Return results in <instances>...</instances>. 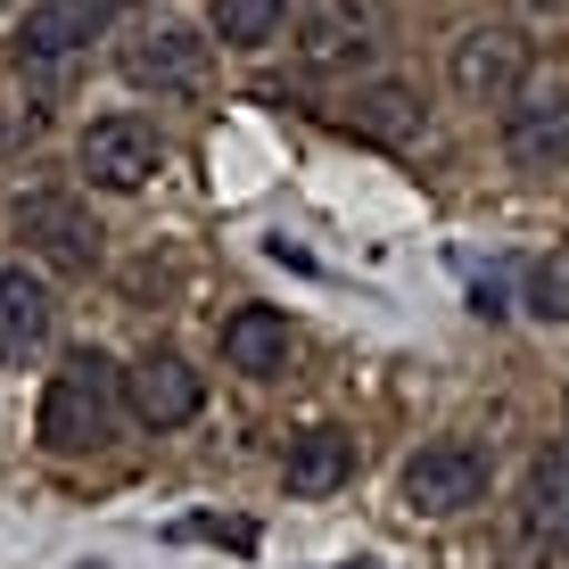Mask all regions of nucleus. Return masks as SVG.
I'll list each match as a JSON object with an SVG mask.
<instances>
[{"label": "nucleus", "instance_id": "nucleus-5", "mask_svg": "<svg viewBox=\"0 0 569 569\" xmlns=\"http://www.w3.org/2000/svg\"><path fill=\"white\" fill-rule=\"evenodd\" d=\"M405 503L429 512V520H455V512H470V503H487V455L470 438L421 446V455L405 462Z\"/></svg>", "mask_w": 569, "mask_h": 569}, {"label": "nucleus", "instance_id": "nucleus-16", "mask_svg": "<svg viewBox=\"0 0 569 569\" xmlns=\"http://www.w3.org/2000/svg\"><path fill=\"white\" fill-rule=\"evenodd\" d=\"M281 26H289V0H214L207 9V33L223 50H264L281 42Z\"/></svg>", "mask_w": 569, "mask_h": 569}, {"label": "nucleus", "instance_id": "nucleus-12", "mask_svg": "<svg viewBox=\"0 0 569 569\" xmlns=\"http://www.w3.org/2000/svg\"><path fill=\"white\" fill-rule=\"evenodd\" d=\"M223 363L248 371V380H272V371H289V313L240 306V313L223 322Z\"/></svg>", "mask_w": 569, "mask_h": 569}, {"label": "nucleus", "instance_id": "nucleus-13", "mask_svg": "<svg viewBox=\"0 0 569 569\" xmlns=\"http://www.w3.org/2000/svg\"><path fill=\"white\" fill-rule=\"evenodd\" d=\"M289 496H339L347 479H356V438L347 429H306V438H289Z\"/></svg>", "mask_w": 569, "mask_h": 569}, {"label": "nucleus", "instance_id": "nucleus-2", "mask_svg": "<svg viewBox=\"0 0 569 569\" xmlns=\"http://www.w3.org/2000/svg\"><path fill=\"white\" fill-rule=\"evenodd\" d=\"M207 58H214V42L199 26H182V17H141V26L116 33V74L132 91H199Z\"/></svg>", "mask_w": 569, "mask_h": 569}, {"label": "nucleus", "instance_id": "nucleus-17", "mask_svg": "<svg viewBox=\"0 0 569 569\" xmlns=\"http://www.w3.org/2000/svg\"><path fill=\"white\" fill-rule=\"evenodd\" d=\"M528 313H537V322H569V248L528 264Z\"/></svg>", "mask_w": 569, "mask_h": 569}, {"label": "nucleus", "instance_id": "nucleus-1", "mask_svg": "<svg viewBox=\"0 0 569 569\" xmlns=\"http://www.w3.org/2000/svg\"><path fill=\"white\" fill-rule=\"evenodd\" d=\"M124 371H116L100 347H74L67 363H58L50 397H42V446L50 455H91V446L116 438V421H124Z\"/></svg>", "mask_w": 569, "mask_h": 569}, {"label": "nucleus", "instance_id": "nucleus-7", "mask_svg": "<svg viewBox=\"0 0 569 569\" xmlns=\"http://www.w3.org/2000/svg\"><path fill=\"white\" fill-rule=\"evenodd\" d=\"M503 157L520 173H561L569 166V83H528L503 108Z\"/></svg>", "mask_w": 569, "mask_h": 569}, {"label": "nucleus", "instance_id": "nucleus-15", "mask_svg": "<svg viewBox=\"0 0 569 569\" xmlns=\"http://www.w3.org/2000/svg\"><path fill=\"white\" fill-rule=\"evenodd\" d=\"M50 339V289L33 281L26 264L0 272V356H26V347Z\"/></svg>", "mask_w": 569, "mask_h": 569}, {"label": "nucleus", "instance_id": "nucleus-18", "mask_svg": "<svg viewBox=\"0 0 569 569\" xmlns=\"http://www.w3.org/2000/svg\"><path fill=\"white\" fill-rule=\"evenodd\" d=\"M528 9H553V0H528Z\"/></svg>", "mask_w": 569, "mask_h": 569}, {"label": "nucleus", "instance_id": "nucleus-8", "mask_svg": "<svg viewBox=\"0 0 569 569\" xmlns=\"http://www.w3.org/2000/svg\"><path fill=\"white\" fill-rule=\"evenodd\" d=\"M124 405H132V421H141V429H182V421H199L207 380L173 356V347H149V356L124 371Z\"/></svg>", "mask_w": 569, "mask_h": 569}, {"label": "nucleus", "instance_id": "nucleus-19", "mask_svg": "<svg viewBox=\"0 0 569 569\" xmlns=\"http://www.w3.org/2000/svg\"><path fill=\"white\" fill-rule=\"evenodd\" d=\"M0 9H9V0H0Z\"/></svg>", "mask_w": 569, "mask_h": 569}, {"label": "nucleus", "instance_id": "nucleus-6", "mask_svg": "<svg viewBox=\"0 0 569 569\" xmlns=\"http://www.w3.org/2000/svg\"><path fill=\"white\" fill-rule=\"evenodd\" d=\"M17 240H26L42 264H58V272H91L108 231L83 214V199H67V190H33V199H17Z\"/></svg>", "mask_w": 569, "mask_h": 569}, {"label": "nucleus", "instance_id": "nucleus-14", "mask_svg": "<svg viewBox=\"0 0 569 569\" xmlns=\"http://www.w3.org/2000/svg\"><path fill=\"white\" fill-rule=\"evenodd\" d=\"M347 132H363V141H380V149H413L421 141V100L405 83H371V91H356V108H347Z\"/></svg>", "mask_w": 569, "mask_h": 569}, {"label": "nucleus", "instance_id": "nucleus-3", "mask_svg": "<svg viewBox=\"0 0 569 569\" xmlns=\"http://www.w3.org/2000/svg\"><path fill=\"white\" fill-rule=\"evenodd\" d=\"M388 50V17L380 0H313L298 17V58L313 74H356Z\"/></svg>", "mask_w": 569, "mask_h": 569}, {"label": "nucleus", "instance_id": "nucleus-10", "mask_svg": "<svg viewBox=\"0 0 569 569\" xmlns=\"http://www.w3.org/2000/svg\"><path fill=\"white\" fill-rule=\"evenodd\" d=\"M520 528L537 553L569 561V446H545L528 462V487H520Z\"/></svg>", "mask_w": 569, "mask_h": 569}, {"label": "nucleus", "instance_id": "nucleus-11", "mask_svg": "<svg viewBox=\"0 0 569 569\" xmlns=\"http://www.w3.org/2000/svg\"><path fill=\"white\" fill-rule=\"evenodd\" d=\"M116 0H33L26 9V58H42V67H67L74 50H91L108 33Z\"/></svg>", "mask_w": 569, "mask_h": 569}, {"label": "nucleus", "instance_id": "nucleus-9", "mask_svg": "<svg viewBox=\"0 0 569 569\" xmlns=\"http://www.w3.org/2000/svg\"><path fill=\"white\" fill-rule=\"evenodd\" d=\"M74 157H83V173L100 190H141L149 173H157V157H166V141H157L149 116H100Z\"/></svg>", "mask_w": 569, "mask_h": 569}, {"label": "nucleus", "instance_id": "nucleus-4", "mask_svg": "<svg viewBox=\"0 0 569 569\" xmlns=\"http://www.w3.org/2000/svg\"><path fill=\"white\" fill-rule=\"evenodd\" d=\"M446 74L470 108H512L528 91V33L520 26H470L446 50Z\"/></svg>", "mask_w": 569, "mask_h": 569}]
</instances>
